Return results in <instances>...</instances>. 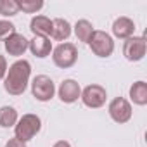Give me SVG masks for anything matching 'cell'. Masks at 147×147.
I'll return each instance as SVG.
<instances>
[{
	"mask_svg": "<svg viewBox=\"0 0 147 147\" xmlns=\"http://www.w3.org/2000/svg\"><path fill=\"white\" fill-rule=\"evenodd\" d=\"M18 5H19V11L33 14V12H36V11H40L43 7V2L42 0H31V2L30 0H23V2H18Z\"/></svg>",
	"mask_w": 147,
	"mask_h": 147,
	"instance_id": "d6986e66",
	"label": "cell"
},
{
	"mask_svg": "<svg viewBox=\"0 0 147 147\" xmlns=\"http://www.w3.org/2000/svg\"><path fill=\"white\" fill-rule=\"evenodd\" d=\"M31 92H33V97L40 102H47L54 97L55 94V87H54V82L45 76V75H38L35 76L33 83H31Z\"/></svg>",
	"mask_w": 147,
	"mask_h": 147,
	"instance_id": "5b68a950",
	"label": "cell"
},
{
	"mask_svg": "<svg viewBox=\"0 0 147 147\" xmlns=\"http://www.w3.org/2000/svg\"><path fill=\"white\" fill-rule=\"evenodd\" d=\"M135 31V24L130 18H118L113 24V33L118 38H130Z\"/></svg>",
	"mask_w": 147,
	"mask_h": 147,
	"instance_id": "4fadbf2b",
	"label": "cell"
},
{
	"mask_svg": "<svg viewBox=\"0 0 147 147\" xmlns=\"http://www.w3.org/2000/svg\"><path fill=\"white\" fill-rule=\"evenodd\" d=\"M130 97L135 104L145 106L147 104V83L145 82H137L130 88Z\"/></svg>",
	"mask_w": 147,
	"mask_h": 147,
	"instance_id": "9a60e30c",
	"label": "cell"
},
{
	"mask_svg": "<svg viewBox=\"0 0 147 147\" xmlns=\"http://www.w3.org/2000/svg\"><path fill=\"white\" fill-rule=\"evenodd\" d=\"M94 31H95V30H94L92 23H88L87 19L78 21L76 26H75V35H76V38H78L80 42H85V43H88V40H90V36H92Z\"/></svg>",
	"mask_w": 147,
	"mask_h": 147,
	"instance_id": "2e32d148",
	"label": "cell"
},
{
	"mask_svg": "<svg viewBox=\"0 0 147 147\" xmlns=\"http://www.w3.org/2000/svg\"><path fill=\"white\" fill-rule=\"evenodd\" d=\"M109 114L116 123H126L131 118V106L126 99L116 97L109 104Z\"/></svg>",
	"mask_w": 147,
	"mask_h": 147,
	"instance_id": "ba28073f",
	"label": "cell"
},
{
	"mask_svg": "<svg viewBox=\"0 0 147 147\" xmlns=\"http://www.w3.org/2000/svg\"><path fill=\"white\" fill-rule=\"evenodd\" d=\"M88 45L92 52L99 57H109L114 50V42L106 31H94L88 40Z\"/></svg>",
	"mask_w": 147,
	"mask_h": 147,
	"instance_id": "277c9868",
	"label": "cell"
},
{
	"mask_svg": "<svg viewBox=\"0 0 147 147\" xmlns=\"http://www.w3.org/2000/svg\"><path fill=\"white\" fill-rule=\"evenodd\" d=\"M54 64L57 67H62V69H67L71 67L73 64L76 62L78 59V49L73 45V43H61L54 49Z\"/></svg>",
	"mask_w": 147,
	"mask_h": 147,
	"instance_id": "3957f363",
	"label": "cell"
},
{
	"mask_svg": "<svg viewBox=\"0 0 147 147\" xmlns=\"http://www.w3.org/2000/svg\"><path fill=\"white\" fill-rule=\"evenodd\" d=\"M18 123V113L14 107L11 106H4L0 107V126L4 128H11Z\"/></svg>",
	"mask_w": 147,
	"mask_h": 147,
	"instance_id": "e0dca14e",
	"label": "cell"
},
{
	"mask_svg": "<svg viewBox=\"0 0 147 147\" xmlns=\"http://www.w3.org/2000/svg\"><path fill=\"white\" fill-rule=\"evenodd\" d=\"M71 35V24L62 19V18H57L52 21V38L57 40V42H62L66 40L67 36Z\"/></svg>",
	"mask_w": 147,
	"mask_h": 147,
	"instance_id": "5bb4252c",
	"label": "cell"
},
{
	"mask_svg": "<svg viewBox=\"0 0 147 147\" xmlns=\"http://www.w3.org/2000/svg\"><path fill=\"white\" fill-rule=\"evenodd\" d=\"M5 71H7V61L4 55H0V80L5 76Z\"/></svg>",
	"mask_w": 147,
	"mask_h": 147,
	"instance_id": "44dd1931",
	"label": "cell"
},
{
	"mask_svg": "<svg viewBox=\"0 0 147 147\" xmlns=\"http://www.w3.org/2000/svg\"><path fill=\"white\" fill-rule=\"evenodd\" d=\"M5 147H26V144L21 142V140H18V138H11V140L5 144Z\"/></svg>",
	"mask_w": 147,
	"mask_h": 147,
	"instance_id": "7402d4cb",
	"label": "cell"
},
{
	"mask_svg": "<svg viewBox=\"0 0 147 147\" xmlns=\"http://www.w3.org/2000/svg\"><path fill=\"white\" fill-rule=\"evenodd\" d=\"M54 147H71V145H69L66 140H59V142H55V144H54Z\"/></svg>",
	"mask_w": 147,
	"mask_h": 147,
	"instance_id": "603a6c76",
	"label": "cell"
},
{
	"mask_svg": "<svg viewBox=\"0 0 147 147\" xmlns=\"http://www.w3.org/2000/svg\"><path fill=\"white\" fill-rule=\"evenodd\" d=\"M82 95V88L78 85V82L75 80H64L59 87V99L66 104H71L78 100V97Z\"/></svg>",
	"mask_w": 147,
	"mask_h": 147,
	"instance_id": "9c48e42d",
	"label": "cell"
},
{
	"mask_svg": "<svg viewBox=\"0 0 147 147\" xmlns=\"http://www.w3.org/2000/svg\"><path fill=\"white\" fill-rule=\"evenodd\" d=\"M30 42L24 38V35H19V33H14L11 35L7 40H5V50L9 52V55H23L28 49Z\"/></svg>",
	"mask_w": 147,
	"mask_h": 147,
	"instance_id": "30bf717a",
	"label": "cell"
},
{
	"mask_svg": "<svg viewBox=\"0 0 147 147\" xmlns=\"http://www.w3.org/2000/svg\"><path fill=\"white\" fill-rule=\"evenodd\" d=\"M31 75V66L28 61H16L11 67H9V75L5 76V83L4 88L7 94L11 95H21L26 87H28V80Z\"/></svg>",
	"mask_w": 147,
	"mask_h": 147,
	"instance_id": "6da1fadb",
	"label": "cell"
},
{
	"mask_svg": "<svg viewBox=\"0 0 147 147\" xmlns=\"http://www.w3.org/2000/svg\"><path fill=\"white\" fill-rule=\"evenodd\" d=\"M106 88L100 85H88L82 92V100L87 107H100L106 102Z\"/></svg>",
	"mask_w": 147,
	"mask_h": 147,
	"instance_id": "8992f818",
	"label": "cell"
},
{
	"mask_svg": "<svg viewBox=\"0 0 147 147\" xmlns=\"http://www.w3.org/2000/svg\"><path fill=\"white\" fill-rule=\"evenodd\" d=\"M19 12V5L16 0H0V14L2 16H16Z\"/></svg>",
	"mask_w": 147,
	"mask_h": 147,
	"instance_id": "ac0fdd59",
	"label": "cell"
},
{
	"mask_svg": "<svg viewBox=\"0 0 147 147\" xmlns=\"http://www.w3.org/2000/svg\"><path fill=\"white\" fill-rule=\"evenodd\" d=\"M16 33V26L9 21H0V40H7L11 35Z\"/></svg>",
	"mask_w": 147,
	"mask_h": 147,
	"instance_id": "ffe728a7",
	"label": "cell"
},
{
	"mask_svg": "<svg viewBox=\"0 0 147 147\" xmlns=\"http://www.w3.org/2000/svg\"><path fill=\"white\" fill-rule=\"evenodd\" d=\"M42 128V121L36 114H24L16 125V138L21 142L31 140Z\"/></svg>",
	"mask_w": 147,
	"mask_h": 147,
	"instance_id": "7a4b0ae2",
	"label": "cell"
},
{
	"mask_svg": "<svg viewBox=\"0 0 147 147\" xmlns=\"http://www.w3.org/2000/svg\"><path fill=\"white\" fill-rule=\"evenodd\" d=\"M123 54L128 61H140L145 55V38L144 36H130L123 45Z\"/></svg>",
	"mask_w": 147,
	"mask_h": 147,
	"instance_id": "52a82bcc",
	"label": "cell"
},
{
	"mask_svg": "<svg viewBox=\"0 0 147 147\" xmlns=\"http://www.w3.org/2000/svg\"><path fill=\"white\" fill-rule=\"evenodd\" d=\"M30 30L35 36H49L52 35V21L45 16H36L31 19Z\"/></svg>",
	"mask_w": 147,
	"mask_h": 147,
	"instance_id": "7c38bea8",
	"label": "cell"
},
{
	"mask_svg": "<svg viewBox=\"0 0 147 147\" xmlns=\"http://www.w3.org/2000/svg\"><path fill=\"white\" fill-rule=\"evenodd\" d=\"M28 49L31 50V54H33L35 57L43 59V57H47V55L50 54V50H52V42H50L47 36H33V40L30 42Z\"/></svg>",
	"mask_w": 147,
	"mask_h": 147,
	"instance_id": "8fae6325",
	"label": "cell"
}]
</instances>
